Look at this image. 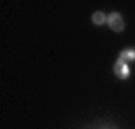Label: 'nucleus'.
<instances>
[{"mask_svg": "<svg viewBox=\"0 0 135 129\" xmlns=\"http://www.w3.org/2000/svg\"><path fill=\"white\" fill-rule=\"evenodd\" d=\"M119 59L125 60V62L135 60V48H126V50L120 51V54H119Z\"/></svg>", "mask_w": 135, "mask_h": 129, "instance_id": "nucleus-3", "label": "nucleus"}, {"mask_svg": "<svg viewBox=\"0 0 135 129\" xmlns=\"http://www.w3.org/2000/svg\"><path fill=\"white\" fill-rule=\"evenodd\" d=\"M129 65L125 62V60H122V59H117V62L114 63V74L117 75V78H120V80H126L128 77H129Z\"/></svg>", "mask_w": 135, "mask_h": 129, "instance_id": "nucleus-2", "label": "nucleus"}, {"mask_svg": "<svg viewBox=\"0 0 135 129\" xmlns=\"http://www.w3.org/2000/svg\"><path fill=\"white\" fill-rule=\"evenodd\" d=\"M92 21H93V24L101 26V24L107 23V17H105L104 12H95V14L92 15Z\"/></svg>", "mask_w": 135, "mask_h": 129, "instance_id": "nucleus-4", "label": "nucleus"}, {"mask_svg": "<svg viewBox=\"0 0 135 129\" xmlns=\"http://www.w3.org/2000/svg\"><path fill=\"white\" fill-rule=\"evenodd\" d=\"M107 23L110 26V29L114 32H123V29H125V21L119 12H111L107 17Z\"/></svg>", "mask_w": 135, "mask_h": 129, "instance_id": "nucleus-1", "label": "nucleus"}]
</instances>
